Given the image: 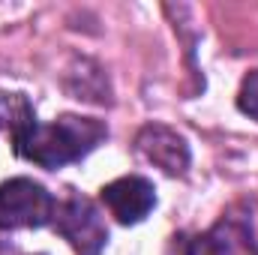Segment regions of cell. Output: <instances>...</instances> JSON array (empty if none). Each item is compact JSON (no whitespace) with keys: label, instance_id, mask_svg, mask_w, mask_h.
I'll use <instances>...</instances> for the list:
<instances>
[{"label":"cell","instance_id":"6da1fadb","mask_svg":"<svg viewBox=\"0 0 258 255\" xmlns=\"http://www.w3.org/2000/svg\"><path fill=\"white\" fill-rule=\"evenodd\" d=\"M105 135H108L105 123H99L93 117L63 114L54 123L33 120L24 132H18L12 138V144L21 159L54 171V168H63L69 162H78L81 156H87Z\"/></svg>","mask_w":258,"mask_h":255},{"label":"cell","instance_id":"7a4b0ae2","mask_svg":"<svg viewBox=\"0 0 258 255\" xmlns=\"http://www.w3.org/2000/svg\"><path fill=\"white\" fill-rule=\"evenodd\" d=\"M57 201L42 183L30 177H12L0 183V231L42 228L54 222Z\"/></svg>","mask_w":258,"mask_h":255},{"label":"cell","instance_id":"3957f363","mask_svg":"<svg viewBox=\"0 0 258 255\" xmlns=\"http://www.w3.org/2000/svg\"><path fill=\"white\" fill-rule=\"evenodd\" d=\"M54 228L72 243L78 255H99L108 240V225L96 204L84 195H69L54 210Z\"/></svg>","mask_w":258,"mask_h":255},{"label":"cell","instance_id":"277c9868","mask_svg":"<svg viewBox=\"0 0 258 255\" xmlns=\"http://www.w3.org/2000/svg\"><path fill=\"white\" fill-rule=\"evenodd\" d=\"M186 255H258V240L252 234L249 216L228 210L216 219V225L189 240Z\"/></svg>","mask_w":258,"mask_h":255},{"label":"cell","instance_id":"5b68a950","mask_svg":"<svg viewBox=\"0 0 258 255\" xmlns=\"http://www.w3.org/2000/svg\"><path fill=\"white\" fill-rule=\"evenodd\" d=\"M102 201L117 222L135 225L156 207V189L147 177L126 174V177H117L114 183L102 186Z\"/></svg>","mask_w":258,"mask_h":255},{"label":"cell","instance_id":"8992f818","mask_svg":"<svg viewBox=\"0 0 258 255\" xmlns=\"http://www.w3.org/2000/svg\"><path fill=\"white\" fill-rule=\"evenodd\" d=\"M138 153L153 162L156 168H162L165 174H183L189 168V144L183 135H177L174 129L162 126V123H150L138 132L135 138Z\"/></svg>","mask_w":258,"mask_h":255},{"label":"cell","instance_id":"52a82bcc","mask_svg":"<svg viewBox=\"0 0 258 255\" xmlns=\"http://www.w3.org/2000/svg\"><path fill=\"white\" fill-rule=\"evenodd\" d=\"M237 105H240L243 114H249V117H255L258 120V69L243 78V84H240V96H237Z\"/></svg>","mask_w":258,"mask_h":255}]
</instances>
